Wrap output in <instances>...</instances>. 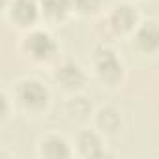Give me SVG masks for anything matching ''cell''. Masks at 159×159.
Masks as SVG:
<instances>
[{"instance_id": "obj_7", "label": "cell", "mask_w": 159, "mask_h": 159, "mask_svg": "<svg viewBox=\"0 0 159 159\" xmlns=\"http://www.w3.org/2000/svg\"><path fill=\"white\" fill-rule=\"evenodd\" d=\"M137 11L131 8V6H127V4H122V6H116L114 8V11H112V17H111V21H112V25H114V28L116 30H131L133 26H135V23H137Z\"/></svg>"}, {"instance_id": "obj_5", "label": "cell", "mask_w": 159, "mask_h": 159, "mask_svg": "<svg viewBox=\"0 0 159 159\" xmlns=\"http://www.w3.org/2000/svg\"><path fill=\"white\" fill-rule=\"evenodd\" d=\"M137 43L144 51H155L159 47V25L153 21L144 23L137 30Z\"/></svg>"}, {"instance_id": "obj_11", "label": "cell", "mask_w": 159, "mask_h": 159, "mask_svg": "<svg viewBox=\"0 0 159 159\" xmlns=\"http://www.w3.org/2000/svg\"><path fill=\"white\" fill-rule=\"evenodd\" d=\"M98 122L107 131H116L120 127V114L114 109H103L98 116Z\"/></svg>"}, {"instance_id": "obj_6", "label": "cell", "mask_w": 159, "mask_h": 159, "mask_svg": "<svg viewBox=\"0 0 159 159\" xmlns=\"http://www.w3.org/2000/svg\"><path fill=\"white\" fill-rule=\"evenodd\" d=\"M11 17L21 25H28L38 17V4L34 0H15L11 4Z\"/></svg>"}, {"instance_id": "obj_13", "label": "cell", "mask_w": 159, "mask_h": 159, "mask_svg": "<svg viewBox=\"0 0 159 159\" xmlns=\"http://www.w3.org/2000/svg\"><path fill=\"white\" fill-rule=\"evenodd\" d=\"M69 107H73V109H75V114H77V116H84V114L90 111V107H92V105L86 101V98H77L75 101H71V105H69Z\"/></svg>"}, {"instance_id": "obj_8", "label": "cell", "mask_w": 159, "mask_h": 159, "mask_svg": "<svg viewBox=\"0 0 159 159\" xmlns=\"http://www.w3.org/2000/svg\"><path fill=\"white\" fill-rule=\"evenodd\" d=\"M41 153L47 157H54V159H62V157H69V146L62 137H47L41 144Z\"/></svg>"}, {"instance_id": "obj_9", "label": "cell", "mask_w": 159, "mask_h": 159, "mask_svg": "<svg viewBox=\"0 0 159 159\" xmlns=\"http://www.w3.org/2000/svg\"><path fill=\"white\" fill-rule=\"evenodd\" d=\"M79 148H81L83 155L86 157H99L103 155L101 150V140L94 131H84L79 135Z\"/></svg>"}, {"instance_id": "obj_4", "label": "cell", "mask_w": 159, "mask_h": 159, "mask_svg": "<svg viewBox=\"0 0 159 159\" xmlns=\"http://www.w3.org/2000/svg\"><path fill=\"white\" fill-rule=\"evenodd\" d=\"M56 79L67 88H79L83 83H84V73L83 69L79 67L77 64L73 62H66L58 67L56 71Z\"/></svg>"}, {"instance_id": "obj_10", "label": "cell", "mask_w": 159, "mask_h": 159, "mask_svg": "<svg viewBox=\"0 0 159 159\" xmlns=\"http://www.w3.org/2000/svg\"><path fill=\"white\" fill-rule=\"evenodd\" d=\"M43 10L51 17H64L71 6V0H41Z\"/></svg>"}, {"instance_id": "obj_2", "label": "cell", "mask_w": 159, "mask_h": 159, "mask_svg": "<svg viewBox=\"0 0 159 159\" xmlns=\"http://www.w3.org/2000/svg\"><path fill=\"white\" fill-rule=\"evenodd\" d=\"M25 47L32 56H36L39 60H47L56 52L54 39L47 32H41V30H36V32L28 34L25 38Z\"/></svg>"}, {"instance_id": "obj_12", "label": "cell", "mask_w": 159, "mask_h": 159, "mask_svg": "<svg viewBox=\"0 0 159 159\" xmlns=\"http://www.w3.org/2000/svg\"><path fill=\"white\" fill-rule=\"evenodd\" d=\"M101 0H71V6H75L79 11L83 13H94L99 10Z\"/></svg>"}, {"instance_id": "obj_1", "label": "cell", "mask_w": 159, "mask_h": 159, "mask_svg": "<svg viewBox=\"0 0 159 159\" xmlns=\"http://www.w3.org/2000/svg\"><path fill=\"white\" fill-rule=\"evenodd\" d=\"M19 98H21V101H23L25 107L39 111V109H43L47 105L49 92L38 81H25V83L19 84Z\"/></svg>"}, {"instance_id": "obj_3", "label": "cell", "mask_w": 159, "mask_h": 159, "mask_svg": "<svg viewBox=\"0 0 159 159\" xmlns=\"http://www.w3.org/2000/svg\"><path fill=\"white\" fill-rule=\"evenodd\" d=\"M96 62H98V71L105 81L116 83L122 77V64L118 62L116 54L111 49H107V47L98 49L96 51Z\"/></svg>"}]
</instances>
